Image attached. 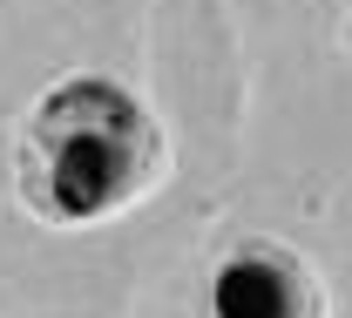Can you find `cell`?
<instances>
[{"label":"cell","instance_id":"obj_2","mask_svg":"<svg viewBox=\"0 0 352 318\" xmlns=\"http://www.w3.org/2000/svg\"><path fill=\"white\" fill-rule=\"evenodd\" d=\"M197 318H325L311 264L278 237H237L204 284Z\"/></svg>","mask_w":352,"mask_h":318},{"label":"cell","instance_id":"obj_3","mask_svg":"<svg viewBox=\"0 0 352 318\" xmlns=\"http://www.w3.org/2000/svg\"><path fill=\"white\" fill-rule=\"evenodd\" d=\"M346 41H352V27H346Z\"/></svg>","mask_w":352,"mask_h":318},{"label":"cell","instance_id":"obj_1","mask_svg":"<svg viewBox=\"0 0 352 318\" xmlns=\"http://www.w3.org/2000/svg\"><path fill=\"white\" fill-rule=\"evenodd\" d=\"M170 142L156 115L109 75H68L21 129V203L41 224H102L163 177Z\"/></svg>","mask_w":352,"mask_h":318}]
</instances>
